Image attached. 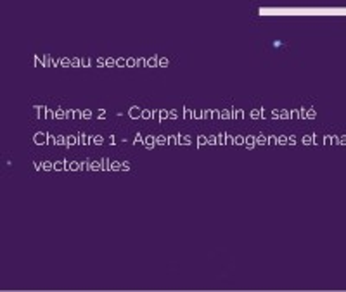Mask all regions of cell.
Here are the masks:
<instances>
[{
    "mask_svg": "<svg viewBox=\"0 0 346 292\" xmlns=\"http://www.w3.org/2000/svg\"><path fill=\"white\" fill-rule=\"evenodd\" d=\"M47 140H48V133L45 132H36L33 135L35 145H47Z\"/></svg>",
    "mask_w": 346,
    "mask_h": 292,
    "instance_id": "cell-1",
    "label": "cell"
},
{
    "mask_svg": "<svg viewBox=\"0 0 346 292\" xmlns=\"http://www.w3.org/2000/svg\"><path fill=\"white\" fill-rule=\"evenodd\" d=\"M144 147L147 151H152L156 147V137L154 135H145L144 137Z\"/></svg>",
    "mask_w": 346,
    "mask_h": 292,
    "instance_id": "cell-2",
    "label": "cell"
},
{
    "mask_svg": "<svg viewBox=\"0 0 346 292\" xmlns=\"http://www.w3.org/2000/svg\"><path fill=\"white\" fill-rule=\"evenodd\" d=\"M128 116H130L131 119H140L142 118V109H140L138 105H131L130 109H128Z\"/></svg>",
    "mask_w": 346,
    "mask_h": 292,
    "instance_id": "cell-3",
    "label": "cell"
},
{
    "mask_svg": "<svg viewBox=\"0 0 346 292\" xmlns=\"http://www.w3.org/2000/svg\"><path fill=\"white\" fill-rule=\"evenodd\" d=\"M66 161V169L68 171H80L82 169V163L80 161H68V159H64Z\"/></svg>",
    "mask_w": 346,
    "mask_h": 292,
    "instance_id": "cell-4",
    "label": "cell"
},
{
    "mask_svg": "<svg viewBox=\"0 0 346 292\" xmlns=\"http://www.w3.org/2000/svg\"><path fill=\"white\" fill-rule=\"evenodd\" d=\"M35 111H36V118L38 119H47V105H35Z\"/></svg>",
    "mask_w": 346,
    "mask_h": 292,
    "instance_id": "cell-5",
    "label": "cell"
},
{
    "mask_svg": "<svg viewBox=\"0 0 346 292\" xmlns=\"http://www.w3.org/2000/svg\"><path fill=\"white\" fill-rule=\"evenodd\" d=\"M244 145H246V149H249V151L255 149L256 147V135H246V144H244Z\"/></svg>",
    "mask_w": 346,
    "mask_h": 292,
    "instance_id": "cell-6",
    "label": "cell"
},
{
    "mask_svg": "<svg viewBox=\"0 0 346 292\" xmlns=\"http://www.w3.org/2000/svg\"><path fill=\"white\" fill-rule=\"evenodd\" d=\"M78 138H80V145H90V142H92V137H88L83 132L78 133Z\"/></svg>",
    "mask_w": 346,
    "mask_h": 292,
    "instance_id": "cell-7",
    "label": "cell"
},
{
    "mask_svg": "<svg viewBox=\"0 0 346 292\" xmlns=\"http://www.w3.org/2000/svg\"><path fill=\"white\" fill-rule=\"evenodd\" d=\"M267 144H268V135L258 133L256 135V145H267Z\"/></svg>",
    "mask_w": 346,
    "mask_h": 292,
    "instance_id": "cell-8",
    "label": "cell"
},
{
    "mask_svg": "<svg viewBox=\"0 0 346 292\" xmlns=\"http://www.w3.org/2000/svg\"><path fill=\"white\" fill-rule=\"evenodd\" d=\"M190 137L189 135H184V133H178V145H190Z\"/></svg>",
    "mask_w": 346,
    "mask_h": 292,
    "instance_id": "cell-9",
    "label": "cell"
},
{
    "mask_svg": "<svg viewBox=\"0 0 346 292\" xmlns=\"http://www.w3.org/2000/svg\"><path fill=\"white\" fill-rule=\"evenodd\" d=\"M90 169L92 171H102V159H95L90 163Z\"/></svg>",
    "mask_w": 346,
    "mask_h": 292,
    "instance_id": "cell-10",
    "label": "cell"
},
{
    "mask_svg": "<svg viewBox=\"0 0 346 292\" xmlns=\"http://www.w3.org/2000/svg\"><path fill=\"white\" fill-rule=\"evenodd\" d=\"M55 145H62L68 149V137H64V135H57L55 137Z\"/></svg>",
    "mask_w": 346,
    "mask_h": 292,
    "instance_id": "cell-11",
    "label": "cell"
},
{
    "mask_svg": "<svg viewBox=\"0 0 346 292\" xmlns=\"http://www.w3.org/2000/svg\"><path fill=\"white\" fill-rule=\"evenodd\" d=\"M73 145H80V138L78 135H68V149Z\"/></svg>",
    "mask_w": 346,
    "mask_h": 292,
    "instance_id": "cell-12",
    "label": "cell"
},
{
    "mask_svg": "<svg viewBox=\"0 0 346 292\" xmlns=\"http://www.w3.org/2000/svg\"><path fill=\"white\" fill-rule=\"evenodd\" d=\"M156 145H168V137L166 135H156Z\"/></svg>",
    "mask_w": 346,
    "mask_h": 292,
    "instance_id": "cell-13",
    "label": "cell"
},
{
    "mask_svg": "<svg viewBox=\"0 0 346 292\" xmlns=\"http://www.w3.org/2000/svg\"><path fill=\"white\" fill-rule=\"evenodd\" d=\"M66 169V161H54V171H62Z\"/></svg>",
    "mask_w": 346,
    "mask_h": 292,
    "instance_id": "cell-14",
    "label": "cell"
},
{
    "mask_svg": "<svg viewBox=\"0 0 346 292\" xmlns=\"http://www.w3.org/2000/svg\"><path fill=\"white\" fill-rule=\"evenodd\" d=\"M218 145H227V132L218 133Z\"/></svg>",
    "mask_w": 346,
    "mask_h": 292,
    "instance_id": "cell-15",
    "label": "cell"
},
{
    "mask_svg": "<svg viewBox=\"0 0 346 292\" xmlns=\"http://www.w3.org/2000/svg\"><path fill=\"white\" fill-rule=\"evenodd\" d=\"M244 144H246V137H242V135L234 137V145H244Z\"/></svg>",
    "mask_w": 346,
    "mask_h": 292,
    "instance_id": "cell-16",
    "label": "cell"
},
{
    "mask_svg": "<svg viewBox=\"0 0 346 292\" xmlns=\"http://www.w3.org/2000/svg\"><path fill=\"white\" fill-rule=\"evenodd\" d=\"M133 145H144V135H142V133H137V135H135Z\"/></svg>",
    "mask_w": 346,
    "mask_h": 292,
    "instance_id": "cell-17",
    "label": "cell"
},
{
    "mask_svg": "<svg viewBox=\"0 0 346 292\" xmlns=\"http://www.w3.org/2000/svg\"><path fill=\"white\" fill-rule=\"evenodd\" d=\"M192 116H194V109H190V107H184V118L185 119H192Z\"/></svg>",
    "mask_w": 346,
    "mask_h": 292,
    "instance_id": "cell-18",
    "label": "cell"
},
{
    "mask_svg": "<svg viewBox=\"0 0 346 292\" xmlns=\"http://www.w3.org/2000/svg\"><path fill=\"white\" fill-rule=\"evenodd\" d=\"M202 145H208V137L206 135H199V137H197V147L201 149Z\"/></svg>",
    "mask_w": 346,
    "mask_h": 292,
    "instance_id": "cell-19",
    "label": "cell"
},
{
    "mask_svg": "<svg viewBox=\"0 0 346 292\" xmlns=\"http://www.w3.org/2000/svg\"><path fill=\"white\" fill-rule=\"evenodd\" d=\"M92 144H95V145H102V144H104V137H102V135H94V137H92Z\"/></svg>",
    "mask_w": 346,
    "mask_h": 292,
    "instance_id": "cell-20",
    "label": "cell"
},
{
    "mask_svg": "<svg viewBox=\"0 0 346 292\" xmlns=\"http://www.w3.org/2000/svg\"><path fill=\"white\" fill-rule=\"evenodd\" d=\"M147 66H149V68H156V66H159V59L156 56L151 57V59H147Z\"/></svg>",
    "mask_w": 346,
    "mask_h": 292,
    "instance_id": "cell-21",
    "label": "cell"
},
{
    "mask_svg": "<svg viewBox=\"0 0 346 292\" xmlns=\"http://www.w3.org/2000/svg\"><path fill=\"white\" fill-rule=\"evenodd\" d=\"M168 145H178V133L168 137Z\"/></svg>",
    "mask_w": 346,
    "mask_h": 292,
    "instance_id": "cell-22",
    "label": "cell"
},
{
    "mask_svg": "<svg viewBox=\"0 0 346 292\" xmlns=\"http://www.w3.org/2000/svg\"><path fill=\"white\" fill-rule=\"evenodd\" d=\"M208 145H218V135H208Z\"/></svg>",
    "mask_w": 346,
    "mask_h": 292,
    "instance_id": "cell-23",
    "label": "cell"
},
{
    "mask_svg": "<svg viewBox=\"0 0 346 292\" xmlns=\"http://www.w3.org/2000/svg\"><path fill=\"white\" fill-rule=\"evenodd\" d=\"M287 142H289V137L287 135H280L277 138V145H287Z\"/></svg>",
    "mask_w": 346,
    "mask_h": 292,
    "instance_id": "cell-24",
    "label": "cell"
},
{
    "mask_svg": "<svg viewBox=\"0 0 346 292\" xmlns=\"http://www.w3.org/2000/svg\"><path fill=\"white\" fill-rule=\"evenodd\" d=\"M66 112L68 111H64L62 107H59V109L55 111V119H66Z\"/></svg>",
    "mask_w": 346,
    "mask_h": 292,
    "instance_id": "cell-25",
    "label": "cell"
},
{
    "mask_svg": "<svg viewBox=\"0 0 346 292\" xmlns=\"http://www.w3.org/2000/svg\"><path fill=\"white\" fill-rule=\"evenodd\" d=\"M92 118H94V112L90 109H83L82 111V119H92Z\"/></svg>",
    "mask_w": 346,
    "mask_h": 292,
    "instance_id": "cell-26",
    "label": "cell"
},
{
    "mask_svg": "<svg viewBox=\"0 0 346 292\" xmlns=\"http://www.w3.org/2000/svg\"><path fill=\"white\" fill-rule=\"evenodd\" d=\"M170 118V111L166 109H159V121H165V119Z\"/></svg>",
    "mask_w": 346,
    "mask_h": 292,
    "instance_id": "cell-27",
    "label": "cell"
},
{
    "mask_svg": "<svg viewBox=\"0 0 346 292\" xmlns=\"http://www.w3.org/2000/svg\"><path fill=\"white\" fill-rule=\"evenodd\" d=\"M102 171H111V159H107V157L102 159Z\"/></svg>",
    "mask_w": 346,
    "mask_h": 292,
    "instance_id": "cell-28",
    "label": "cell"
},
{
    "mask_svg": "<svg viewBox=\"0 0 346 292\" xmlns=\"http://www.w3.org/2000/svg\"><path fill=\"white\" fill-rule=\"evenodd\" d=\"M251 119H261V107L251 111Z\"/></svg>",
    "mask_w": 346,
    "mask_h": 292,
    "instance_id": "cell-29",
    "label": "cell"
},
{
    "mask_svg": "<svg viewBox=\"0 0 346 292\" xmlns=\"http://www.w3.org/2000/svg\"><path fill=\"white\" fill-rule=\"evenodd\" d=\"M192 119H204V111H201V109H194Z\"/></svg>",
    "mask_w": 346,
    "mask_h": 292,
    "instance_id": "cell-30",
    "label": "cell"
},
{
    "mask_svg": "<svg viewBox=\"0 0 346 292\" xmlns=\"http://www.w3.org/2000/svg\"><path fill=\"white\" fill-rule=\"evenodd\" d=\"M220 119H230V109H220Z\"/></svg>",
    "mask_w": 346,
    "mask_h": 292,
    "instance_id": "cell-31",
    "label": "cell"
},
{
    "mask_svg": "<svg viewBox=\"0 0 346 292\" xmlns=\"http://www.w3.org/2000/svg\"><path fill=\"white\" fill-rule=\"evenodd\" d=\"M121 169V163L119 161H111V171H119Z\"/></svg>",
    "mask_w": 346,
    "mask_h": 292,
    "instance_id": "cell-32",
    "label": "cell"
},
{
    "mask_svg": "<svg viewBox=\"0 0 346 292\" xmlns=\"http://www.w3.org/2000/svg\"><path fill=\"white\" fill-rule=\"evenodd\" d=\"M54 169V163L52 161H43V171H50Z\"/></svg>",
    "mask_w": 346,
    "mask_h": 292,
    "instance_id": "cell-33",
    "label": "cell"
},
{
    "mask_svg": "<svg viewBox=\"0 0 346 292\" xmlns=\"http://www.w3.org/2000/svg\"><path fill=\"white\" fill-rule=\"evenodd\" d=\"M301 142H303L304 145H310L311 142H313V135H304L303 138H301Z\"/></svg>",
    "mask_w": 346,
    "mask_h": 292,
    "instance_id": "cell-34",
    "label": "cell"
},
{
    "mask_svg": "<svg viewBox=\"0 0 346 292\" xmlns=\"http://www.w3.org/2000/svg\"><path fill=\"white\" fill-rule=\"evenodd\" d=\"M142 119H152V109H145V111H142Z\"/></svg>",
    "mask_w": 346,
    "mask_h": 292,
    "instance_id": "cell-35",
    "label": "cell"
},
{
    "mask_svg": "<svg viewBox=\"0 0 346 292\" xmlns=\"http://www.w3.org/2000/svg\"><path fill=\"white\" fill-rule=\"evenodd\" d=\"M277 138H279L277 135H272V133H270L268 135V144H267V145H277Z\"/></svg>",
    "mask_w": 346,
    "mask_h": 292,
    "instance_id": "cell-36",
    "label": "cell"
},
{
    "mask_svg": "<svg viewBox=\"0 0 346 292\" xmlns=\"http://www.w3.org/2000/svg\"><path fill=\"white\" fill-rule=\"evenodd\" d=\"M33 168L36 169V171H40V169H43V161H38V159H35L33 161Z\"/></svg>",
    "mask_w": 346,
    "mask_h": 292,
    "instance_id": "cell-37",
    "label": "cell"
},
{
    "mask_svg": "<svg viewBox=\"0 0 346 292\" xmlns=\"http://www.w3.org/2000/svg\"><path fill=\"white\" fill-rule=\"evenodd\" d=\"M94 118H97V119H104V118H106V111H104V109H99L97 112H94Z\"/></svg>",
    "mask_w": 346,
    "mask_h": 292,
    "instance_id": "cell-38",
    "label": "cell"
},
{
    "mask_svg": "<svg viewBox=\"0 0 346 292\" xmlns=\"http://www.w3.org/2000/svg\"><path fill=\"white\" fill-rule=\"evenodd\" d=\"M272 118V112H268V109L261 107V119H270Z\"/></svg>",
    "mask_w": 346,
    "mask_h": 292,
    "instance_id": "cell-39",
    "label": "cell"
},
{
    "mask_svg": "<svg viewBox=\"0 0 346 292\" xmlns=\"http://www.w3.org/2000/svg\"><path fill=\"white\" fill-rule=\"evenodd\" d=\"M90 163H92L90 159H83L82 161V169H83V171H88V169H90Z\"/></svg>",
    "mask_w": 346,
    "mask_h": 292,
    "instance_id": "cell-40",
    "label": "cell"
},
{
    "mask_svg": "<svg viewBox=\"0 0 346 292\" xmlns=\"http://www.w3.org/2000/svg\"><path fill=\"white\" fill-rule=\"evenodd\" d=\"M280 118H282V119H291V109H289V111H287V109L280 111Z\"/></svg>",
    "mask_w": 346,
    "mask_h": 292,
    "instance_id": "cell-41",
    "label": "cell"
},
{
    "mask_svg": "<svg viewBox=\"0 0 346 292\" xmlns=\"http://www.w3.org/2000/svg\"><path fill=\"white\" fill-rule=\"evenodd\" d=\"M121 169H123V171L131 169V163H130V161H123V163H121Z\"/></svg>",
    "mask_w": 346,
    "mask_h": 292,
    "instance_id": "cell-42",
    "label": "cell"
},
{
    "mask_svg": "<svg viewBox=\"0 0 346 292\" xmlns=\"http://www.w3.org/2000/svg\"><path fill=\"white\" fill-rule=\"evenodd\" d=\"M55 137H57V135H52V133H48V140H47V145H55Z\"/></svg>",
    "mask_w": 346,
    "mask_h": 292,
    "instance_id": "cell-43",
    "label": "cell"
},
{
    "mask_svg": "<svg viewBox=\"0 0 346 292\" xmlns=\"http://www.w3.org/2000/svg\"><path fill=\"white\" fill-rule=\"evenodd\" d=\"M204 119H213V109H204Z\"/></svg>",
    "mask_w": 346,
    "mask_h": 292,
    "instance_id": "cell-44",
    "label": "cell"
},
{
    "mask_svg": "<svg viewBox=\"0 0 346 292\" xmlns=\"http://www.w3.org/2000/svg\"><path fill=\"white\" fill-rule=\"evenodd\" d=\"M291 119L294 121V119H299V111L298 109H291Z\"/></svg>",
    "mask_w": 346,
    "mask_h": 292,
    "instance_id": "cell-45",
    "label": "cell"
},
{
    "mask_svg": "<svg viewBox=\"0 0 346 292\" xmlns=\"http://www.w3.org/2000/svg\"><path fill=\"white\" fill-rule=\"evenodd\" d=\"M298 142V137L296 135H289V142H287V145H294Z\"/></svg>",
    "mask_w": 346,
    "mask_h": 292,
    "instance_id": "cell-46",
    "label": "cell"
},
{
    "mask_svg": "<svg viewBox=\"0 0 346 292\" xmlns=\"http://www.w3.org/2000/svg\"><path fill=\"white\" fill-rule=\"evenodd\" d=\"M306 112H308V109H306V107H301V109H299V119L306 118Z\"/></svg>",
    "mask_w": 346,
    "mask_h": 292,
    "instance_id": "cell-47",
    "label": "cell"
},
{
    "mask_svg": "<svg viewBox=\"0 0 346 292\" xmlns=\"http://www.w3.org/2000/svg\"><path fill=\"white\" fill-rule=\"evenodd\" d=\"M66 119H75V109H68V112H66Z\"/></svg>",
    "mask_w": 346,
    "mask_h": 292,
    "instance_id": "cell-48",
    "label": "cell"
},
{
    "mask_svg": "<svg viewBox=\"0 0 346 292\" xmlns=\"http://www.w3.org/2000/svg\"><path fill=\"white\" fill-rule=\"evenodd\" d=\"M280 118V109H273L272 111V119H279Z\"/></svg>",
    "mask_w": 346,
    "mask_h": 292,
    "instance_id": "cell-49",
    "label": "cell"
},
{
    "mask_svg": "<svg viewBox=\"0 0 346 292\" xmlns=\"http://www.w3.org/2000/svg\"><path fill=\"white\" fill-rule=\"evenodd\" d=\"M168 62H170V61H168L166 57H161V59H159V66H161V68H166V66H168Z\"/></svg>",
    "mask_w": 346,
    "mask_h": 292,
    "instance_id": "cell-50",
    "label": "cell"
},
{
    "mask_svg": "<svg viewBox=\"0 0 346 292\" xmlns=\"http://www.w3.org/2000/svg\"><path fill=\"white\" fill-rule=\"evenodd\" d=\"M227 145H234V135L227 133Z\"/></svg>",
    "mask_w": 346,
    "mask_h": 292,
    "instance_id": "cell-51",
    "label": "cell"
},
{
    "mask_svg": "<svg viewBox=\"0 0 346 292\" xmlns=\"http://www.w3.org/2000/svg\"><path fill=\"white\" fill-rule=\"evenodd\" d=\"M107 144H109V145H114V144H116V137H114V135H109V137H107Z\"/></svg>",
    "mask_w": 346,
    "mask_h": 292,
    "instance_id": "cell-52",
    "label": "cell"
},
{
    "mask_svg": "<svg viewBox=\"0 0 346 292\" xmlns=\"http://www.w3.org/2000/svg\"><path fill=\"white\" fill-rule=\"evenodd\" d=\"M126 62H128L126 59H118V61H116V66H119V68H123V66H126Z\"/></svg>",
    "mask_w": 346,
    "mask_h": 292,
    "instance_id": "cell-53",
    "label": "cell"
},
{
    "mask_svg": "<svg viewBox=\"0 0 346 292\" xmlns=\"http://www.w3.org/2000/svg\"><path fill=\"white\" fill-rule=\"evenodd\" d=\"M47 119H55V111L48 109V111H47Z\"/></svg>",
    "mask_w": 346,
    "mask_h": 292,
    "instance_id": "cell-54",
    "label": "cell"
},
{
    "mask_svg": "<svg viewBox=\"0 0 346 292\" xmlns=\"http://www.w3.org/2000/svg\"><path fill=\"white\" fill-rule=\"evenodd\" d=\"M106 66L113 68V66H116V61H114V59H106Z\"/></svg>",
    "mask_w": 346,
    "mask_h": 292,
    "instance_id": "cell-55",
    "label": "cell"
},
{
    "mask_svg": "<svg viewBox=\"0 0 346 292\" xmlns=\"http://www.w3.org/2000/svg\"><path fill=\"white\" fill-rule=\"evenodd\" d=\"M126 66H130V68H135V66H137V61H135V59L131 57V59H128V62H126Z\"/></svg>",
    "mask_w": 346,
    "mask_h": 292,
    "instance_id": "cell-56",
    "label": "cell"
},
{
    "mask_svg": "<svg viewBox=\"0 0 346 292\" xmlns=\"http://www.w3.org/2000/svg\"><path fill=\"white\" fill-rule=\"evenodd\" d=\"M61 64L68 68V66H71V61H69V59H66V57H62V59H61Z\"/></svg>",
    "mask_w": 346,
    "mask_h": 292,
    "instance_id": "cell-57",
    "label": "cell"
},
{
    "mask_svg": "<svg viewBox=\"0 0 346 292\" xmlns=\"http://www.w3.org/2000/svg\"><path fill=\"white\" fill-rule=\"evenodd\" d=\"M177 118H178L177 111H175V109H171V111H170V118H168V119H177Z\"/></svg>",
    "mask_w": 346,
    "mask_h": 292,
    "instance_id": "cell-58",
    "label": "cell"
},
{
    "mask_svg": "<svg viewBox=\"0 0 346 292\" xmlns=\"http://www.w3.org/2000/svg\"><path fill=\"white\" fill-rule=\"evenodd\" d=\"M306 118H315V111H313V109H308V112H306Z\"/></svg>",
    "mask_w": 346,
    "mask_h": 292,
    "instance_id": "cell-59",
    "label": "cell"
},
{
    "mask_svg": "<svg viewBox=\"0 0 346 292\" xmlns=\"http://www.w3.org/2000/svg\"><path fill=\"white\" fill-rule=\"evenodd\" d=\"M213 119H220V111L213 109Z\"/></svg>",
    "mask_w": 346,
    "mask_h": 292,
    "instance_id": "cell-60",
    "label": "cell"
},
{
    "mask_svg": "<svg viewBox=\"0 0 346 292\" xmlns=\"http://www.w3.org/2000/svg\"><path fill=\"white\" fill-rule=\"evenodd\" d=\"M75 119H82V111H78V109L75 111Z\"/></svg>",
    "mask_w": 346,
    "mask_h": 292,
    "instance_id": "cell-61",
    "label": "cell"
},
{
    "mask_svg": "<svg viewBox=\"0 0 346 292\" xmlns=\"http://www.w3.org/2000/svg\"><path fill=\"white\" fill-rule=\"evenodd\" d=\"M88 64H90V61L87 59V57H85V59H82V66H88Z\"/></svg>",
    "mask_w": 346,
    "mask_h": 292,
    "instance_id": "cell-62",
    "label": "cell"
}]
</instances>
